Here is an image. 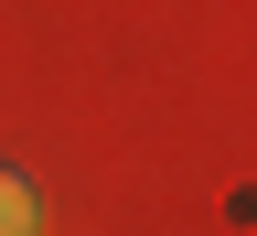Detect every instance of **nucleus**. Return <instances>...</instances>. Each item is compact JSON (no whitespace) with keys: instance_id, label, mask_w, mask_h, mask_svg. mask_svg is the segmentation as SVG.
<instances>
[{"instance_id":"nucleus-1","label":"nucleus","mask_w":257,"mask_h":236,"mask_svg":"<svg viewBox=\"0 0 257 236\" xmlns=\"http://www.w3.org/2000/svg\"><path fill=\"white\" fill-rule=\"evenodd\" d=\"M0 236H32V183L0 172Z\"/></svg>"}]
</instances>
